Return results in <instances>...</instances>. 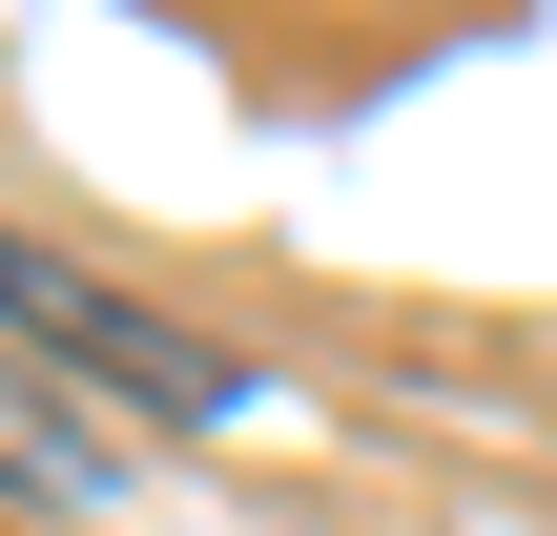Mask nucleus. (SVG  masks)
Here are the masks:
<instances>
[{
	"instance_id": "1",
	"label": "nucleus",
	"mask_w": 557,
	"mask_h": 536,
	"mask_svg": "<svg viewBox=\"0 0 557 536\" xmlns=\"http://www.w3.org/2000/svg\"><path fill=\"white\" fill-rule=\"evenodd\" d=\"M0 351L21 372H62L103 434H227L269 372L248 351H207L186 310H145V289H103L83 248H41V227H0Z\"/></svg>"
},
{
	"instance_id": "2",
	"label": "nucleus",
	"mask_w": 557,
	"mask_h": 536,
	"mask_svg": "<svg viewBox=\"0 0 557 536\" xmlns=\"http://www.w3.org/2000/svg\"><path fill=\"white\" fill-rule=\"evenodd\" d=\"M0 516H124V434L21 351H0Z\"/></svg>"
}]
</instances>
